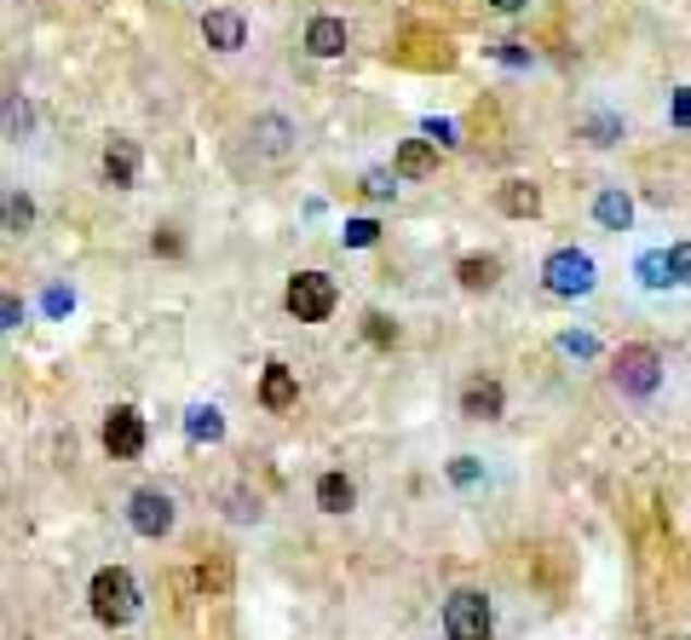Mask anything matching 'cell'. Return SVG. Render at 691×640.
Masks as SVG:
<instances>
[{
	"mask_svg": "<svg viewBox=\"0 0 691 640\" xmlns=\"http://www.w3.org/2000/svg\"><path fill=\"white\" fill-rule=\"evenodd\" d=\"M93 617L105 629H121V624H133V612H138V583H133V571H121V566H105L93 577Z\"/></svg>",
	"mask_w": 691,
	"mask_h": 640,
	"instance_id": "obj_1",
	"label": "cell"
},
{
	"mask_svg": "<svg viewBox=\"0 0 691 640\" xmlns=\"http://www.w3.org/2000/svg\"><path fill=\"white\" fill-rule=\"evenodd\" d=\"M289 312L300 317V324H323V317L335 312V300H340V289H335V277H323V271H300V277H289Z\"/></svg>",
	"mask_w": 691,
	"mask_h": 640,
	"instance_id": "obj_2",
	"label": "cell"
},
{
	"mask_svg": "<svg viewBox=\"0 0 691 640\" xmlns=\"http://www.w3.org/2000/svg\"><path fill=\"white\" fill-rule=\"evenodd\" d=\"M496 617H490V600H484L478 589H461L450 594V606H444V635L450 640H490Z\"/></svg>",
	"mask_w": 691,
	"mask_h": 640,
	"instance_id": "obj_3",
	"label": "cell"
},
{
	"mask_svg": "<svg viewBox=\"0 0 691 640\" xmlns=\"http://www.w3.org/2000/svg\"><path fill=\"white\" fill-rule=\"evenodd\" d=\"M542 283H547V294L577 300V294H587V289H594V259H587L582 249H559V254H547Z\"/></svg>",
	"mask_w": 691,
	"mask_h": 640,
	"instance_id": "obj_4",
	"label": "cell"
},
{
	"mask_svg": "<svg viewBox=\"0 0 691 640\" xmlns=\"http://www.w3.org/2000/svg\"><path fill=\"white\" fill-rule=\"evenodd\" d=\"M657 382H663V358L652 347H622L617 352V387L622 393L645 398V393H657Z\"/></svg>",
	"mask_w": 691,
	"mask_h": 640,
	"instance_id": "obj_5",
	"label": "cell"
},
{
	"mask_svg": "<svg viewBox=\"0 0 691 640\" xmlns=\"http://www.w3.org/2000/svg\"><path fill=\"white\" fill-rule=\"evenodd\" d=\"M128 519H133V531H138V536H168V531H173V496L138 491L133 503H128Z\"/></svg>",
	"mask_w": 691,
	"mask_h": 640,
	"instance_id": "obj_6",
	"label": "cell"
},
{
	"mask_svg": "<svg viewBox=\"0 0 691 640\" xmlns=\"http://www.w3.org/2000/svg\"><path fill=\"white\" fill-rule=\"evenodd\" d=\"M105 450H110V456H121V462L145 450V422H138V410L121 404V410H110V415H105Z\"/></svg>",
	"mask_w": 691,
	"mask_h": 640,
	"instance_id": "obj_7",
	"label": "cell"
},
{
	"mask_svg": "<svg viewBox=\"0 0 691 640\" xmlns=\"http://www.w3.org/2000/svg\"><path fill=\"white\" fill-rule=\"evenodd\" d=\"M202 41H208L214 52H237L242 41H248V24H242V12H208L202 17Z\"/></svg>",
	"mask_w": 691,
	"mask_h": 640,
	"instance_id": "obj_8",
	"label": "cell"
},
{
	"mask_svg": "<svg viewBox=\"0 0 691 640\" xmlns=\"http://www.w3.org/2000/svg\"><path fill=\"white\" fill-rule=\"evenodd\" d=\"M438 168V150H433V138H403L398 156H392V173L398 179H426Z\"/></svg>",
	"mask_w": 691,
	"mask_h": 640,
	"instance_id": "obj_9",
	"label": "cell"
},
{
	"mask_svg": "<svg viewBox=\"0 0 691 640\" xmlns=\"http://www.w3.org/2000/svg\"><path fill=\"white\" fill-rule=\"evenodd\" d=\"M105 179L116 191H128L138 179V145H133V138H110V145H105Z\"/></svg>",
	"mask_w": 691,
	"mask_h": 640,
	"instance_id": "obj_10",
	"label": "cell"
},
{
	"mask_svg": "<svg viewBox=\"0 0 691 640\" xmlns=\"http://www.w3.org/2000/svg\"><path fill=\"white\" fill-rule=\"evenodd\" d=\"M501 404H507V398H501L496 382H473V387L461 393V415H466V422H496Z\"/></svg>",
	"mask_w": 691,
	"mask_h": 640,
	"instance_id": "obj_11",
	"label": "cell"
},
{
	"mask_svg": "<svg viewBox=\"0 0 691 640\" xmlns=\"http://www.w3.org/2000/svg\"><path fill=\"white\" fill-rule=\"evenodd\" d=\"M294 398H300L294 370H289V364H271V370H266V382H259V404H266V410H289Z\"/></svg>",
	"mask_w": 691,
	"mask_h": 640,
	"instance_id": "obj_12",
	"label": "cell"
},
{
	"mask_svg": "<svg viewBox=\"0 0 691 640\" xmlns=\"http://www.w3.org/2000/svg\"><path fill=\"white\" fill-rule=\"evenodd\" d=\"M501 214L536 219V214H542V191L531 185V179H507V185H501Z\"/></svg>",
	"mask_w": 691,
	"mask_h": 640,
	"instance_id": "obj_13",
	"label": "cell"
},
{
	"mask_svg": "<svg viewBox=\"0 0 691 640\" xmlns=\"http://www.w3.org/2000/svg\"><path fill=\"white\" fill-rule=\"evenodd\" d=\"M306 52H317V58H340L346 52V24H340V17H312Z\"/></svg>",
	"mask_w": 691,
	"mask_h": 640,
	"instance_id": "obj_14",
	"label": "cell"
},
{
	"mask_svg": "<svg viewBox=\"0 0 691 640\" xmlns=\"http://www.w3.org/2000/svg\"><path fill=\"white\" fill-rule=\"evenodd\" d=\"M352 503H357V485H352L346 473H323V479H317V508H323V514H346Z\"/></svg>",
	"mask_w": 691,
	"mask_h": 640,
	"instance_id": "obj_15",
	"label": "cell"
},
{
	"mask_svg": "<svg viewBox=\"0 0 691 640\" xmlns=\"http://www.w3.org/2000/svg\"><path fill=\"white\" fill-rule=\"evenodd\" d=\"M594 214H599V226H611V231H628V219H634V203H628L622 191H599Z\"/></svg>",
	"mask_w": 691,
	"mask_h": 640,
	"instance_id": "obj_16",
	"label": "cell"
},
{
	"mask_svg": "<svg viewBox=\"0 0 691 640\" xmlns=\"http://www.w3.org/2000/svg\"><path fill=\"white\" fill-rule=\"evenodd\" d=\"M496 259L490 254H473V259H461V266H456V277H461V289H490L496 283Z\"/></svg>",
	"mask_w": 691,
	"mask_h": 640,
	"instance_id": "obj_17",
	"label": "cell"
},
{
	"mask_svg": "<svg viewBox=\"0 0 691 640\" xmlns=\"http://www.w3.org/2000/svg\"><path fill=\"white\" fill-rule=\"evenodd\" d=\"M185 427H191V438H219V433H226V422H219L214 404H196V410L185 415Z\"/></svg>",
	"mask_w": 691,
	"mask_h": 640,
	"instance_id": "obj_18",
	"label": "cell"
},
{
	"mask_svg": "<svg viewBox=\"0 0 691 640\" xmlns=\"http://www.w3.org/2000/svg\"><path fill=\"white\" fill-rule=\"evenodd\" d=\"M375 237H380V226H375V219H346L340 243H346V249H369Z\"/></svg>",
	"mask_w": 691,
	"mask_h": 640,
	"instance_id": "obj_19",
	"label": "cell"
},
{
	"mask_svg": "<svg viewBox=\"0 0 691 640\" xmlns=\"http://www.w3.org/2000/svg\"><path fill=\"white\" fill-rule=\"evenodd\" d=\"M29 219H35V203H29V196H7V231H29Z\"/></svg>",
	"mask_w": 691,
	"mask_h": 640,
	"instance_id": "obj_20",
	"label": "cell"
},
{
	"mask_svg": "<svg viewBox=\"0 0 691 640\" xmlns=\"http://www.w3.org/2000/svg\"><path fill=\"white\" fill-rule=\"evenodd\" d=\"M640 277H645V283H675V271H668V254H640Z\"/></svg>",
	"mask_w": 691,
	"mask_h": 640,
	"instance_id": "obj_21",
	"label": "cell"
},
{
	"mask_svg": "<svg viewBox=\"0 0 691 640\" xmlns=\"http://www.w3.org/2000/svg\"><path fill=\"white\" fill-rule=\"evenodd\" d=\"M398 191V173H386V168H375V173H363V196H375V203H386V196Z\"/></svg>",
	"mask_w": 691,
	"mask_h": 640,
	"instance_id": "obj_22",
	"label": "cell"
},
{
	"mask_svg": "<svg viewBox=\"0 0 691 640\" xmlns=\"http://www.w3.org/2000/svg\"><path fill=\"white\" fill-rule=\"evenodd\" d=\"M29 133V105H24V98H7V138H24Z\"/></svg>",
	"mask_w": 691,
	"mask_h": 640,
	"instance_id": "obj_23",
	"label": "cell"
},
{
	"mask_svg": "<svg viewBox=\"0 0 691 640\" xmlns=\"http://www.w3.org/2000/svg\"><path fill=\"white\" fill-rule=\"evenodd\" d=\"M363 335H369V341H375V347H392V341H398V329H392V324H386V317H380V312H369V317H363Z\"/></svg>",
	"mask_w": 691,
	"mask_h": 640,
	"instance_id": "obj_24",
	"label": "cell"
},
{
	"mask_svg": "<svg viewBox=\"0 0 691 640\" xmlns=\"http://www.w3.org/2000/svg\"><path fill=\"white\" fill-rule=\"evenodd\" d=\"M668 271H675V283H691V243L668 249Z\"/></svg>",
	"mask_w": 691,
	"mask_h": 640,
	"instance_id": "obj_25",
	"label": "cell"
},
{
	"mask_svg": "<svg viewBox=\"0 0 691 640\" xmlns=\"http://www.w3.org/2000/svg\"><path fill=\"white\" fill-rule=\"evenodd\" d=\"M426 138H433V145H456V128H450V122H438V116H433V122H426Z\"/></svg>",
	"mask_w": 691,
	"mask_h": 640,
	"instance_id": "obj_26",
	"label": "cell"
},
{
	"mask_svg": "<svg viewBox=\"0 0 691 640\" xmlns=\"http://www.w3.org/2000/svg\"><path fill=\"white\" fill-rule=\"evenodd\" d=\"M675 122H680V128H691V87H680V93H675Z\"/></svg>",
	"mask_w": 691,
	"mask_h": 640,
	"instance_id": "obj_27",
	"label": "cell"
},
{
	"mask_svg": "<svg viewBox=\"0 0 691 640\" xmlns=\"http://www.w3.org/2000/svg\"><path fill=\"white\" fill-rule=\"evenodd\" d=\"M496 58H507V64H531V52H524L519 41H501V47H496Z\"/></svg>",
	"mask_w": 691,
	"mask_h": 640,
	"instance_id": "obj_28",
	"label": "cell"
},
{
	"mask_svg": "<svg viewBox=\"0 0 691 640\" xmlns=\"http://www.w3.org/2000/svg\"><path fill=\"white\" fill-rule=\"evenodd\" d=\"M456 479H461V485H473V479H478V462H473V456H456V468H450Z\"/></svg>",
	"mask_w": 691,
	"mask_h": 640,
	"instance_id": "obj_29",
	"label": "cell"
},
{
	"mask_svg": "<svg viewBox=\"0 0 691 640\" xmlns=\"http://www.w3.org/2000/svg\"><path fill=\"white\" fill-rule=\"evenodd\" d=\"M559 347H565V352H577V358H594V341H587V335H565Z\"/></svg>",
	"mask_w": 691,
	"mask_h": 640,
	"instance_id": "obj_30",
	"label": "cell"
},
{
	"mask_svg": "<svg viewBox=\"0 0 691 640\" xmlns=\"http://www.w3.org/2000/svg\"><path fill=\"white\" fill-rule=\"evenodd\" d=\"M47 312H52V317L70 312V294H64V289H47Z\"/></svg>",
	"mask_w": 691,
	"mask_h": 640,
	"instance_id": "obj_31",
	"label": "cell"
},
{
	"mask_svg": "<svg viewBox=\"0 0 691 640\" xmlns=\"http://www.w3.org/2000/svg\"><path fill=\"white\" fill-rule=\"evenodd\" d=\"M156 254H179V237L173 231H156Z\"/></svg>",
	"mask_w": 691,
	"mask_h": 640,
	"instance_id": "obj_32",
	"label": "cell"
},
{
	"mask_svg": "<svg viewBox=\"0 0 691 640\" xmlns=\"http://www.w3.org/2000/svg\"><path fill=\"white\" fill-rule=\"evenodd\" d=\"M496 12H524V0H490Z\"/></svg>",
	"mask_w": 691,
	"mask_h": 640,
	"instance_id": "obj_33",
	"label": "cell"
},
{
	"mask_svg": "<svg viewBox=\"0 0 691 640\" xmlns=\"http://www.w3.org/2000/svg\"><path fill=\"white\" fill-rule=\"evenodd\" d=\"M668 640H686V635H668Z\"/></svg>",
	"mask_w": 691,
	"mask_h": 640,
	"instance_id": "obj_34",
	"label": "cell"
}]
</instances>
